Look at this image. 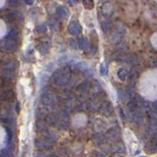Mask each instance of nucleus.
<instances>
[{
    "instance_id": "21",
    "label": "nucleus",
    "mask_w": 157,
    "mask_h": 157,
    "mask_svg": "<svg viewBox=\"0 0 157 157\" xmlns=\"http://www.w3.org/2000/svg\"><path fill=\"white\" fill-rule=\"evenodd\" d=\"M92 140H93L95 144H102V143L105 141L106 136H103V134H101V133H97V134H94Z\"/></svg>"
},
{
    "instance_id": "36",
    "label": "nucleus",
    "mask_w": 157,
    "mask_h": 157,
    "mask_svg": "<svg viewBox=\"0 0 157 157\" xmlns=\"http://www.w3.org/2000/svg\"><path fill=\"white\" fill-rule=\"evenodd\" d=\"M9 4L12 6V7H17V6H19V0H9Z\"/></svg>"
},
{
    "instance_id": "15",
    "label": "nucleus",
    "mask_w": 157,
    "mask_h": 157,
    "mask_svg": "<svg viewBox=\"0 0 157 157\" xmlns=\"http://www.w3.org/2000/svg\"><path fill=\"white\" fill-rule=\"evenodd\" d=\"M47 122L46 120H42L41 118H39L37 121H36V124H35V127L36 129L39 132H43L44 128H47Z\"/></svg>"
},
{
    "instance_id": "16",
    "label": "nucleus",
    "mask_w": 157,
    "mask_h": 157,
    "mask_svg": "<svg viewBox=\"0 0 157 157\" xmlns=\"http://www.w3.org/2000/svg\"><path fill=\"white\" fill-rule=\"evenodd\" d=\"M56 15H57V17L64 19V18L68 16V9L64 6H58L56 9Z\"/></svg>"
},
{
    "instance_id": "8",
    "label": "nucleus",
    "mask_w": 157,
    "mask_h": 157,
    "mask_svg": "<svg viewBox=\"0 0 157 157\" xmlns=\"http://www.w3.org/2000/svg\"><path fill=\"white\" fill-rule=\"evenodd\" d=\"M51 48V42L48 40H42L38 44V50L42 55H46Z\"/></svg>"
},
{
    "instance_id": "34",
    "label": "nucleus",
    "mask_w": 157,
    "mask_h": 157,
    "mask_svg": "<svg viewBox=\"0 0 157 157\" xmlns=\"http://www.w3.org/2000/svg\"><path fill=\"white\" fill-rule=\"evenodd\" d=\"M58 125H59V128L61 129H63V131H67V129H68V123L67 122H62V121H60Z\"/></svg>"
},
{
    "instance_id": "33",
    "label": "nucleus",
    "mask_w": 157,
    "mask_h": 157,
    "mask_svg": "<svg viewBox=\"0 0 157 157\" xmlns=\"http://www.w3.org/2000/svg\"><path fill=\"white\" fill-rule=\"evenodd\" d=\"M100 73H101L102 75H107V73H108V69H107V66H106L105 63H102V64L100 65Z\"/></svg>"
},
{
    "instance_id": "31",
    "label": "nucleus",
    "mask_w": 157,
    "mask_h": 157,
    "mask_svg": "<svg viewBox=\"0 0 157 157\" xmlns=\"http://www.w3.org/2000/svg\"><path fill=\"white\" fill-rule=\"evenodd\" d=\"M137 76H138V70L136 69V68H132L131 70V72H129V74H128L129 79H131L132 81H133V80H136L137 78Z\"/></svg>"
},
{
    "instance_id": "10",
    "label": "nucleus",
    "mask_w": 157,
    "mask_h": 157,
    "mask_svg": "<svg viewBox=\"0 0 157 157\" xmlns=\"http://www.w3.org/2000/svg\"><path fill=\"white\" fill-rule=\"evenodd\" d=\"M106 140H118V137L120 136V131L119 128H111L110 131H108L105 134Z\"/></svg>"
},
{
    "instance_id": "39",
    "label": "nucleus",
    "mask_w": 157,
    "mask_h": 157,
    "mask_svg": "<svg viewBox=\"0 0 157 157\" xmlns=\"http://www.w3.org/2000/svg\"><path fill=\"white\" fill-rule=\"evenodd\" d=\"M24 1H25L27 4H28V5H32V4L34 3L35 0H24Z\"/></svg>"
},
{
    "instance_id": "3",
    "label": "nucleus",
    "mask_w": 157,
    "mask_h": 157,
    "mask_svg": "<svg viewBox=\"0 0 157 157\" xmlns=\"http://www.w3.org/2000/svg\"><path fill=\"white\" fill-rule=\"evenodd\" d=\"M68 32L71 35H79L82 32V27L80 25V23L76 20H72L68 25Z\"/></svg>"
},
{
    "instance_id": "1",
    "label": "nucleus",
    "mask_w": 157,
    "mask_h": 157,
    "mask_svg": "<svg viewBox=\"0 0 157 157\" xmlns=\"http://www.w3.org/2000/svg\"><path fill=\"white\" fill-rule=\"evenodd\" d=\"M35 145L39 150L43 151V150L52 149L53 146V143H52V140L47 137V138H39V140L35 141Z\"/></svg>"
},
{
    "instance_id": "12",
    "label": "nucleus",
    "mask_w": 157,
    "mask_h": 157,
    "mask_svg": "<svg viewBox=\"0 0 157 157\" xmlns=\"http://www.w3.org/2000/svg\"><path fill=\"white\" fill-rule=\"evenodd\" d=\"M78 48H81L83 51L90 50V48H91L90 42H89L86 38H80L78 39Z\"/></svg>"
},
{
    "instance_id": "35",
    "label": "nucleus",
    "mask_w": 157,
    "mask_h": 157,
    "mask_svg": "<svg viewBox=\"0 0 157 157\" xmlns=\"http://www.w3.org/2000/svg\"><path fill=\"white\" fill-rule=\"evenodd\" d=\"M69 44H70V46L72 47L73 48H78V40H77V41H76V40H73V39L69 40Z\"/></svg>"
},
{
    "instance_id": "22",
    "label": "nucleus",
    "mask_w": 157,
    "mask_h": 157,
    "mask_svg": "<svg viewBox=\"0 0 157 157\" xmlns=\"http://www.w3.org/2000/svg\"><path fill=\"white\" fill-rule=\"evenodd\" d=\"M90 88V83L88 81H84L82 83H80L77 87V91L80 92V93H85L88 89Z\"/></svg>"
},
{
    "instance_id": "28",
    "label": "nucleus",
    "mask_w": 157,
    "mask_h": 157,
    "mask_svg": "<svg viewBox=\"0 0 157 157\" xmlns=\"http://www.w3.org/2000/svg\"><path fill=\"white\" fill-rule=\"evenodd\" d=\"M47 29H48V26L46 24H40L36 27V32L40 33V34H43V33L47 32Z\"/></svg>"
},
{
    "instance_id": "27",
    "label": "nucleus",
    "mask_w": 157,
    "mask_h": 157,
    "mask_svg": "<svg viewBox=\"0 0 157 157\" xmlns=\"http://www.w3.org/2000/svg\"><path fill=\"white\" fill-rule=\"evenodd\" d=\"M83 5L87 10H92L94 8V0H83Z\"/></svg>"
},
{
    "instance_id": "5",
    "label": "nucleus",
    "mask_w": 157,
    "mask_h": 157,
    "mask_svg": "<svg viewBox=\"0 0 157 157\" xmlns=\"http://www.w3.org/2000/svg\"><path fill=\"white\" fill-rule=\"evenodd\" d=\"M59 115L56 114V113H51V114H48L46 117V122L48 123V124L50 125H56L59 124Z\"/></svg>"
},
{
    "instance_id": "30",
    "label": "nucleus",
    "mask_w": 157,
    "mask_h": 157,
    "mask_svg": "<svg viewBox=\"0 0 157 157\" xmlns=\"http://www.w3.org/2000/svg\"><path fill=\"white\" fill-rule=\"evenodd\" d=\"M48 25H50V27L52 30H57L58 29V23H57V21L55 19V18H51V19L48 20Z\"/></svg>"
},
{
    "instance_id": "20",
    "label": "nucleus",
    "mask_w": 157,
    "mask_h": 157,
    "mask_svg": "<svg viewBox=\"0 0 157 157\" xmlns=\"http://www.w3.org/2000/svg\"><path fill=\"white\" fill-rule=\"evenodd\" d=\"M138 106H140V101H138V97H136V99H133L132 101H131V102L128 103V110L131 111V112L136 111Z\"/></svg>"
},
{
    "instance_id": "14",
    "label": "nucleus",
    "mask_w": 157,
    "mask_h": 157,
    "mask_svg": "<svg viewBox=\"0 0 157 157\" xmlns=\"http://www.w3.org/2000/svg\"><path fill=\"white\" fill-rule=\"evenodd\" d=\"M13 97H14V91H13L12 89L7 88L5 90H3L1 93V100L3 101H9V100H11Z\"/></svg>"
},
{
    "instance_id": "40",
    "label": "nucleus",
    "mask_w": 157,
    "mask_h": 157,
    "mask_svg": "<svg viewBox=\"0 0 157 157\" xmlns=\"http://www.w3.org/2000/svg\"><path fill=\"white\" fill-rule=\"evenodd\" d=\"M153 63H154V66H156V67H157V60H155V61L153 62Z\"/></svg>"
},
{
    "instance_id": "13",
    "label": "nucleus",
    "mask_w": 157,
    "mask_h": 157,
    "mask_svg": "<svg viewBox=\"0 0 157 157\" xmlns=\"http://www.w3.org/2000/svg\"><path fill=\"white\" fill-rule=\"evenodd\" d=\"M2 65L5 67V68H10V69H16L18 67V62L14 59H4L2 61Z\"/></svg>"
},
{
    "instance_id": "38",
    "label": "nucleus",
    "mask_w": 157,
    "mask_h": 157,
    "mask_svg": "<svg viewBox=\"0 0 157 157\" xmlns=\"http://www.w3.org/2000/svg\"><path fill=\"white\" fill-rule=\"evenodd\" d=\"M152 108H153V110L157 113V101H154L152 103Z\"/></svg>"
},
{
    "instance_id": "26",
    "label": "nucleus",
    "mask_w": 157,
    "mask_h": 157,
    "mask_svg": "<svg viewBox=\"0 0 157 157\" xmlns=\"http://www.w3.org/2000/svg\"><path fill=\"white\" fill-rule=\"evenodd\" d=\"M101 28H102L103 32H104V33H108L110 31V29H111V22L108 21V20L104 21L102 23V25H101Z\"/></svg>"
},
{
    "instance_id": "11",
    "label": "nucleus",
    "mask_w": 157,
    "mask_h": 157,
    "mask_svg": "<svg viewBox=\"0 0 157 157\" xmlns=\"http://www.w3.org/2000/svg\"><path fill=\"white\" fill-rule=\"evenodd\" d=\"M70 79H71V75L69 73H63L60 76V78L58 79V81H57L56 84L59 87H64V86H66V85L69 83Z\"/></svg>"
},
{
    "instance_id": "17",
    "label": "nucleus",
    "mask_w": 157,
    "mask_h": 157,
    "mask_svg": "<svg viewBox=\"0 0 157 157\" xmlns=\"http://www.w3.org/2000/svg\"><path fill=\"white\" fill-rule=\"evenodd\" d=\"M13 76H14V72H13V69H10V68H5L4 67L3 70H2V77L4 80H10L13 78Z\"/></svg>"
},
{
    "instance_id": "24",
    "label": "nucleus",
    "mask_w": 157,
    "mask_h": 157,
    "mask_svg": "<svg viewBox=\"0 0 157 157\" xmlns=\"http://www.w3.org/2000/svg\"><path fill=\"white\" fill-rule=\"evenodd\" d=\"M19 37H20L19 32H18V31H17V30H15V29L11 30L10 32H9V34L6 36V38H7V39L16 40V41H18V40H19Z\"/></svg>"
},
{
    "instance_id": "25",
    "label": "nucleus",
    "mask_w": 157,
    "mask_h": 157,
    "mask_svg": "<svg viewBox=\"0 0 157 157\" xmlns=\"http://www.w3.org/2000/svg\"><path fill=\"white\" fill-rule=\"evenodd\" d=\"M133 95V87L132 85H128V88H125V91H124V96L127 99H131Z\"/></svg>"
},
{
    "instance_id": "37",
    "label": "nucleus",
    "mask_w": 157,
    "mask_h": 157,
    "mask_svg": "<svg viewBox=\"0 0 157 157\" xmlns=\"http://www.w3.org/2000/svg\"><path fill=\"white\" fill-rule=\"evenodd\" d=\"M84 74L87 76H91L92 75V70L90 68H85L84 69Z\"/></svg>"
},
{
    "instance_id": "23",
    "label": "nucleus",
    "mask_w": 157,
    "mask_h": 157,
    "mask_svg": "<svg viewBox=\"0 0 157 157\" xmlns=\"http://www.w3.org/2000/svg\"><path fill=\"white\" fill-rule=\"evenodd\" d=\"M63 74V72H61L60 70H56V71H53V73L52 74V76H51V81L52 82V83H57V81H58V79L60 78V76Z\"/></svg>"
},
{
    "instance_id": "7",
    "label": "nucleus",
    "mask_w": 157,
    "mask_h": 157,
    "mask_svg": "<svg viewBox=\"0 0 157 157\" xmlns=\"http://www.w3.org/2000/svg\"><path fill=\"white\" fill-rule=\"evenodd\" d=\"M4 47L9 52H16L18 48V41L6 38V41H4Z\"/></svg>"
},
{
    "instance_id": "9",
    "label": "nucleus",
    "mask_w": 157,
    "mask_h": 157,
    "mask_svg": "<svg viewBox=\"0 0 157 157\" xmlns=\"http://www.w3.org/2000/svg\"><path fill=\"white\" fill-rule=\"evenodd\" d=\"M143 120H144V114H143L142 111H134L132 112V122L136 124H140L143 123Z\"/></svg>"
},
{
    "instance_id": "29",
    "label": "nucleus",
    "mask_w": 157,
    "mask_h": 157,
    "mask_svg": "<svg viewBox=\"0 0 157 157\" xmlns=\"http://www.w3.org/2000/svg\"><path fill=\"white\" fill-rule=\"evenodd\" d=\"M112 150H113L114 152H124V147L122 143H117V144L112 146Z\"/></svg>"
},
{
    "instance_id": "19",
    "label": "nucleus",
    "mask_w": 157,
    "mask_h": 157,
    "mask_svg": "<svg viewBox=\"0 0 157 157\" xmlns=\"http://www.w3.org/2000/svg\"><path fill=\"white\" fill-rule=\"evenodd\" d=\"M124 61L129 65H136L138 63V58L136 56L131 55V56H128L124 57Z\"/></svg>"
},
{
    "instance_id": "18",
    "label": "nucleus",
    "mask_w": 157,
    "mask_h": 157,
    "mask_svg": "<svg viewBox=\"0 0 157 157\" xmlns=\"http://www.w3.org/2000/svg\"><path fill=\"white\" fill-rule=\"evenodd\" d=\"M118 77L121 79V80H125L128 78V74H129V72H128V70L125 68V67H121V68L118 70Z\"/></svg>"
},
{
    "instance_id": "32",
    "label": "nucleus",
    "mask_w": 157,
    "mask_h": 157,
    "mask_svg": "<svg viewBox=\"0 0 157 157\" xmlns=\"http://www.w3.org/2000/svg\"><path fill=\"white\" fill-rule=\"evenodd\" d=\"M2 123L3 124H6L7 125H9L10 124H12V118L11 117H9V116H3L2 117Z\"/></svg>"
},
{
    "instance_id": "6",
    "label": "nucleus",
    "mask_w": 157,
    "mask_h": 157,
    "mask_svg": "<svg viewBox=\"0 0 157 157\" xmlns=\"http://www.w3.org/2000/svg\"><path fill=\"white\" fill-rule=\"evenodd\" d=\"M145 149L147 152H150V153L157 152V134L151 137V140L145 146Z\"/></svg>"
},
{
    "instance_id": "4",
    "label": "nucleus",
    "mask_w": 157,
    "mask_h": 157,
    "mask_svg": "<svg viewBox=\"0 0 157 157\" xmlns=\"http://www.w3.org/2000/svg\"><path fill=\"white\" fill-rule=\"evenodd\" d=\"M100 109L102 110L103 114H104L106 117H110L112 114H113L114 109H113V106H112V103L109 101H106V102H103L101 106H100Z\"/></svg>"
},
{
    "instance_id": "2",
    "label": "nucleus",
    "mask_w": 157,
    "mask_h": 157,
    "mask_svg": "<svg viewBox=\"0 0 157 157\" xmlns=\"http://www.w3.org/2000/svg\"><path fill=\"white\" fill-rule=\"evenodd\" d=\"M41 101L44 105L46 106H50V105H52V104H56V103L58 101V98L56 95L55 94H52L51 92H46L44 93L42 97H41Z\"/></svg>"
}]
</instances>
